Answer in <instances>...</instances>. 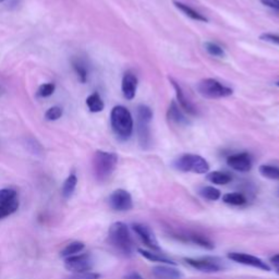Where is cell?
Wrapping results in <instances>:
<instances>
[{
    "label": "cell",
    "mask_w": 279,
    "mask_h": 279,
    "mask_svg": "<svg viewBox=\"0 0 279 279\" xmlns=\"http://www.w3.org/2000/svg\"><path fill=\"white\" fill-rule=\"evenodd\" d=\"M190 240L195 243V245L200 246L204 248H207V250H213L214 248V245H213V242L209 239V238H206L204 236H201V235H197V233H194V235H191L190 236Z\"/></svg>",
    "instance_id": "obj_26"
},
{
    "label": "cell",
    "mask_w": 279,
    "mask_h": 279,
    "mask_svg": "<svg viewBox=\"0 0 279 279\" xmlns=\"http://www.w3.org/2000/svg\"><path fill=\"white\" fill-rule=\"evenodd\" d=\"M264 6L270 7L276 11H279V0H261Z\"/></svg>",
    "instance_id": "obj_34"
},
{
    "label": "cell",
    "mask_w": 279,
    "mask_h": 279,
    "mask_svg": "<svg viewBox=\"0 0 279 279\" xmlns=\"http://www.w3.org/2000/svg\"><path fill=\"white\" fill-rule=\"evenodd\" d=\"M260 38L262 40H266V42H270L273 44H276L279 45V35L276 34H272V33H265V34H262Z\"/></svg>",
    "instance_id": "obj_33"
},
{
    "label": "cell",
    "mask_w": 279,
    "mask_h": 279,
    "mask_svg": "<svg viewBox=\"0 0 279 279\" xmlns=\"http://www.w3.org/2000/svg\"><path fill=\"white\" fill-rule=\"evenodd\" d=\"M227 165L237 171L248 172L252 168V160L250 155L248 153H240L236 155H230L228 157Z\"/></svg>",
    "instance_id": "obj_11"
},
{
    "label": "cell",
    "mask_w": 279,
    "mask_h": 279,
    "mask_svg": "<svg viewBox=\"0 0 279 279\" xmlns=\"http://www.w3.org/2000/svg\"><path fill=\"white\" fill-rule=\"evenodd\" d=\"M55 89L56 86L54 83H45L39 86L37 94L40 97H48V96H52L54 94Z\"/></svg>",
    "instance_id": "obj_31"
},
{
    "label": "cell",
    "mask_w": 279,
    "mask_h": 279,
    "mask_svg": "<svg viewBox=\"0 0 279 279\" xmlns=\"http://www.w3.org/2000/svg\"><path fill=\"white\" fill-rule=\"evenodd\" d=\"M18 197L17 192L12 189H2L0 190V205L3 203H7Z\"/></svg>",
    "instance_id": "obj_32"
},
{
    "label": "cell",
    "mask_w": 279,
    "mask_h": 279,
    "mask_svg": "<svg viewBox=\"0 0 279 279\" xmlns=\"http://www.w3.org/2000/svg\"><path fill=\"white\" fill-rule=\"evenodd\" d=\"M152 274L156 279H181L182 274L172 265H157L152 268Z\"/></svg>",
    "instance_id": "obj_13"
},
{
    "label": "cell",
    "mask_w": 279,
    "mask_h": 279,
    "mask_svg": "<svg viewBox=\"0 0 279 279\" xmlns=\"http://www.w3.org/2000/svg\"><path fill=\"white\" fill-rule=\"evenodd\" d=\"M172 2H174L176 8H178L180 11L184 12L186 16L191 18L192 20H195V21H201V22H207V19L204 16H203V14L195 11L194 9H192L191 7L187 6V4H185V3L179 2V1H176V0H174Z\"/></svg>",
    "instance_id": "obj_16"
},
{
    "label": "cell",
    "mask_w": 279,
    "mask_h": 279,
    "mask_svg": "<svg viewBox=\"0 0 279 279\" xmlns=\"http://www.w3.org/2000/svg\"><path fill=\"white\" fill-rule=\"evenodd\" d=\"M132 229L138 235V237L142 240L146 247H149L153 251H160V248L158 246V242L156 240V237L154 236L153 231H152L148 226L142 224H134L132 226Z\"/></svg>",
    "instance_id": "obj_10"
},
{
    "label": "cell",
    "mask_w": 279,
    "mask_h": 279,
    "mask_svg": "<svg viewBox=\"0 0 279 279\" xmlns=\"http://www.w3.org/2000/svg\"><path fill=\"white\" fill-rule=\"evenodd\" d=\"M258 170H260V174L267 179L279 180V168L276 166L261 165Z\"/></svg>",
    "instance_id": "obj_24"
},
{
    "label": "cell",
    "mask_w": 279,
    "mask_h": 279,
    "mask_svg": "<svg viewBox=\"0 0 279 279\" xmlns=\"http://www.w3.org/2000/svg\"><path fill=\"white\" fill-rule=\"evenodd\" d=\"M276 84H277V86H279V82H277V83H276Z\"/></svg>",
    "instance_id": "obj_39"
},
{
    "label": "cell",
    "mask_w": 279,
    "mask_h": 279,
    "mask_svg": "<svg viewBox=\"0 0 279 279\" xmlns=\"http://www.w3.org/2000/svg\"><path fill=\"white\" fill-rule=\"evenodd\" d=\"M99 278H100L99 274L92 273V272L79 274V275H78V279H99Z\"/></svg>",
    "instance_id": "obj_35"
},
{
    "label": "cell",
    "mask_w": 279,
    "mask_h": 279,
    "mask_svg": "<svg viewBox=\"0 0 279 279\" xmlns=\"http://www.w3.org/2000/svg\"><path fill=\"white\" fill-rule=\"evenodd\" d=\"M110 123L115 133L121 140H128L133 131V119L124 106H116L110 114Z\"/></svg>",
    "instance_id": "obj_2"
},
{
    "label": "cell",
    "mask_w": 279,
    "mask_h": 279,
    "mask_svg": "<svg viewBox=\"0 0 279 279\" xmlns=\"http://www.w3.org/2000/svg\"><path fill=\"white\" fill-rule=\"evenodd\" d=\"M136 116H138V123L149 124L153 118V111L148 106L140 105L136 109Z\"/></svg>",
    "instance_id": "obj_23"
},
{
    "label": "cell",
    "mask_w": 279,
    "mask_h": 279,
    "mask_svg": "<svg viewBox=\"0 0 279 279\" xmlns=\"http://www.w3.org/2000/svg\"><path fill=\"white\" fill-rule=\"evenodd\" d=\"M72 65H73V68L75 70V72H77L81 82L85 83L86 81H88V70H86L84 65L79 62H72Z\"/></svg>",
    "instance_id": "obj_30"
},
{
    "label": "cell",
    "mask_w": 279,
    "mask_h": 279,
    "mask_svg": "<svg viewBox=\"0 0 279 279\" xmlns=\"http://www.w3.org/2000/svg\"><path fill=\"white\" fill-rule=\"evenodd\" d=\"M139 253L140 254L148 258V260L152 261V262H158L161 264H166V265H176V262H174L172 260H169V258H167L166 256L161 255L160 253H154V252H151V251H146V250H142V248H139Z\"/></svg>",
    "instance_id": "obj_18"
},
{
    "label": "cell",
    "mask_w": 279,
    "mask_h": 279,
    "mask_svg": "<svg viewBox=\"0 0 279 279\" xmlns=\"http://www.w3.org/2000/svg\"><path fill=\"white\" fill-rule=\"evenodd\" d=\"M19 209V200L18 197L9 201L7 203L0 205V219H3L10 215H12L13 213H16Z\"/></svg>",
    "instance_id": "obj_21"
},
{
    "label": "cell",
    "mask_w": 279,
    "mask_h": 279,
    "mask_svg": "<svg viewBox=\"0 0 279 279\" xmlns=\"http://www.w3.org/2000/svg\"><path fill=\"white\" fill-rule=\"evenodd\" d=\"M3 1H4V0H0V3H1V2H3Z\"/></svg>",
    "instance_id": "obj_38"
},
{
    "label": "cell",
    "mask_w": 279,
    "mask_h": 279,
    "mask_svg": "<svg viewBox=\"0 0 279 279\" xmlns=\"http://www.w3.org/2000/svg\"><path fill=\"white\" fill-rule=\"evenodd\" d=\"M64 267L69 272L74 274H84L91 272L93 267V260L90 254H79L72 255L64 258Z\"/></svg>",
    "instance_id": "obj_6"
},
{
    "label": "cell",
    "mask_w": 279,
    "mask_h": 279,
    "mask_svg": "<svg viewBox=\"0 0 279 279\" xmlns=\"http://www.w3.org/2000/svg\"><path fill=\"white\" fill-rule=\"evenodd\" d=\"M136 88H138V79L135 75L131 72H126L123 78V83H121V90L124 98L128 100H132L135 97Z\"/></svg>",
    "instance_id": "obj_12"
},
{
    "label": "cell",
    "mask_w": 279,
    "mask_h": 279,
    "mask_svg": "<svg viewBox=\"0 0 279 279\" xmlns=\"http://www.w3.org/2000/svg\"><path fill=\"white\" fill-rule=\"evenodd\" d=\"M200 194L210 201H217L220 197V191L214 186H204L200 190Z\"/></svg>",
    "instance_id": "obj_27"
},
{
    "label": "cell",
    "mask_w": 279,
    "mask_h": 279,
    "mask_svg": "<svg viewBox=\"0 0 279 279\" xmlns=\"http://www.w3.org/2000/svg\"><path fill=\"white\" fill-rule=\"evenodd\" d=\"M108 239L110 245L117 251L125 256H132L134 252V245L132 240L129 228L121 221H117L109 228Z\"/></svg>",
    "instance_id": "obj_1"
},
{
    "label": "cell",
    "mask_w": 279,
    "mask_h": 279,
    "mask_svg": "<svg viewBox=\"0 0 279 279\" xmlns=\"http://www.w3.org/2000/svg\"><path fill=\"white\" fill-rule=\"evenodd\" d=\"M77 184H78V178L77 176L74 174H71L65 181L63 182V186H62V196L64 199H70L71 196H72L73 192L75 190V187H77Z\"/></svg>",
    "instance_id": "obj_19"
},
{
    "label": "cell",
    "mask_w": 279,
    "mask_h": 279,
    "mask_svg": "<svg viewBox=\"0 0 279 279\" xmlns=\"http://www.w3.org/2000/svg\"><path fill=\"white\" fill-rule=\"evenodd\" d=\"M199 93L206 98H222L232 95V90L214 79H204L197 84Z\"/></svg>",
    "instance_id": "obj_5"
},
{
    "label": "cell",
    "mask_w": 279,
    "mask_h": 279,
    "mask_svg": "<svg viewBox=\"0 0 279 279\" xmlns=\"http://www.w3.org/2000/svg\"><path fill=\"white\" fill-rule=\"evenodd\" d=\"M222 201L227 203V204L236 206L243 205L247 203L246 196L241 193H227L222 196Z\"/></svg>",
    "instance_id": "obj_25"
},
{
    "label": "cell",
    "mask_w": 279,
    "mask_h": 279,
    "mask_svg": "<svg viewBox=\"0 0 279 279\" xmlns=\"http://www.w3.org/2000/svg\"><path fill=\"white\" fill-rule=\"evenodd\" d=\"M170 82L174 86L175 90H176V94H177V98H178L179 101V105L181 106V108L184 109L186 113H187L189 115H196V108L194 107V105L191 103V101L186 97V95L184 93V91H182L181 86L179 85L178 82H176L174 79H169Z\"/></svg>",
    "instance_id": "obj_14"
},
{
    "label": "cell",
    "mask_w": 279,
    "mask_h": 279,
    "mask_svg": "<svg viewBox=\"0 0 279 279\" xmlns=\"http://www.w3.org/2000/svg\"><path fill=\"white\" fill-rule=\"evenodd\" d=\"M277 273H278V274H279V271H277Z\"/></svg>",
    "instance_id": "obj_40"
},
{
    "label": "cell",
    "mask_w": 279,
    "mask_h": 279,
    "mask_svg": "<svg viewBox=\"0 0 279 279\" xmlns=\"http://www.w3.org/2000/svg\"><path fill=\"white\" fill-rule=\"evenodd\" d=\"M86 105H88L91 113H100L105 107L103 99H101L99 94L96 92L91 94L89 97L86 98Z\"/></svg>",
    "instance_id": "obj_17"
},
{
    "label": "cell",
    "mask_w": 279,
    "mask_h": 279,
    "mask_svg": "<svg viewBox=\"0 0 279 279\" xmlns=\"http://www.w3.org/2000/svg\"><path fill=\"white\" fill-rule=\"evenodd\" d=\"M62 114H63V110L62 107H59V106H54V107H50L46 111V114H45V118H46L48 121H56L59 118H62Z\"/></svg>",
    "instance_id": "obj_29"
},
{
    "label": "cell",
    "mask_w": 279,
    "mask_h": 279,
    "mask_svg": "<svg viewBox=\"0 0 279 279\" xmlns=\"http://www.w3.org/2000/svg\"><path fill=\"white\" fill-rule=\"evenodd\" d=\"M204 46H205L206 52L212 56H215V57H224L225 56L224 49H222L220 46H218V45L215 43L207 42L205 43Z\"/></svg>",
    "instance_id": "obj_28"
},
{
    "label": "cell",
    "mask_w": 279,
    "mask_h": 279,
    "mask_svg": "<svg viewBox=\"0 0 279 279\" xmlns=\"http://www.w3.org/2000/svg\"><path fill=\"white\" fill-rule=\"evenodd\" d=\"M271 263L276 267L277 271H279V254H276L271 257Z\"/></svg>",
    "instance_id": "obj_37"
},
{
    "label": "cell",
    "mask_w": 279,
    "mask_h": 279,
    "mask_svg": "<svg viewBox=\"0 0 279 279\" xmlns=\"http://www.w3.org/2000/svg\"><path fill=\"white\" fill-rule=\"evenodd\" d=\"M84 243L83 242H80V241H74V242H71L69 243V245L65 247L63 250L62 251V253H60V255H62V257H64V258H67L69 256H72V255H75V254H78V253H80L81 251L83 250L84 248Z\"/></svg>",
    "instance_id": "obj_22"
},
{
    "label": "cell",
    "mask_w": 279,
    "mask_h": 279,
    "mask_svg": "<svg viewBox=\"0 0 279 279\" xmlns=\"http://www.w3.org/2000/svg\"><path fill=\"white\" fill-rule=\"evenodd\" d=\"M185 261L189 264L191 267L197 271L205 273H217L224 270L222 263L216 257H201V258H191L186 257Z\"/></svg>",
    "instance_id": "obj_7"
},
{
    "label": "cell",
    "mask_w": 279,
    "mask_h": 279,
    "mask_svg": "<svg viewBox=\"0 0 279 279\" xmlns=\"http://www.w3.org/2000/svg\"><path fill=\"white\" fill-rule=\"evenodd\" d=\"M206 179L214 185L224 186V185L229 184V182L231 181V176L226 174V172L213 171L206 176Z\"/></svg>",
    "instance_id": "obj_20"
},
{
    "label": "cell",
    "mask_w": 279,
    "mask_h": 279,
    "mask_svg": "<svg viewBox=\"0 0 279 279\" xmlns=\"http://www.w3.org/2000/svg\"><path fill=\"white\" fill-rule=\"evenodd\" d=\"M109 206L114 211L117 212H126L130 211L133 207V202H132V196L128 191L124 189L115 190L110 194L109 199Z\"/></svg>",
    "instance_id": "obj_8"
},
{
    "label": "cell",
    "mask_w": 279,
    "mask_h": 279,
    "mask_svg": "<svg viewBox=\"0 0 279 279\" xmlns=\"http://www.w3.org/2000/svg\"><path fill=\"white\" fill-rule=\"evenodd\" d=\"M167 117H168V120L171 121L172 124L179 125L187 124L186 118L184 116V114L181 113V110L179 109L178 105L176 104V101H171L168 111H167Z\"/></svg>",
    "instance_id": "obj_15"
},
{
    "label": "cell",
    "mask_w": 279,
    "mask_h": 279,
    "mask_svg": "<svg viewBox=\"0 0 279 279\" xmlns=\"http://www.w3.org/2000/svg\"><path fill=\"white\" fill-rule=\"evenodd\" d=\"M175 168L182 172L206 174L210 170V165L202 156L194 154H185L175 161Z\"/></svg>",
    "instance_id": "obj_4"
},
{
    "label": "cell",
    "mask_w": 279,
    "mask_h": 279,
    "mask_svg": "<svg viewBox=\"0 0 279 279\" xmlns=\"http://www.w3.org/2000/svg\"><path fill=\"white\" fill-rule=\"evenodd\" d=\"M227 256L229 260L243 264V265L255 267L262 271H267V272L271 271V267L268 266L263 260H261V258H258L256 256L248 255V254H246V253H239V252H231Z\"/></svg>",
    "instance_id": "obj_9"
},
{
    "label": "cell",
    "mask_w": 279,
    "mask_h": 279,
    "mask_svg": "<svg viewBox=\"0 0 279 279\" xmlns=\"http://www.w3.org/2000/svg\"><path fill=\"white\" fill-rule=\"evenodd\" d=\"M117 164L118 156L110 152L97 151L93 158V169L96 179L98 181H106L113 175Z\"/></svg>",
    "instance_id": "obj_3"
},
{
    "label": "cell",
    "mask_w": 279,
    "mask_h": 279,
    "mask_svg": "<svg viewBox=\"0 0 279 279\" xmlns=\"http://www.w3.org/2000/svg\"><path fill=\"white\" fill-rule=\"evenodd\" d=\"M124 279H143V277H142L138 272H131L129 274H126Z\"/></svg>",
    "instance_id": "obj_36"
}]
</instances>
